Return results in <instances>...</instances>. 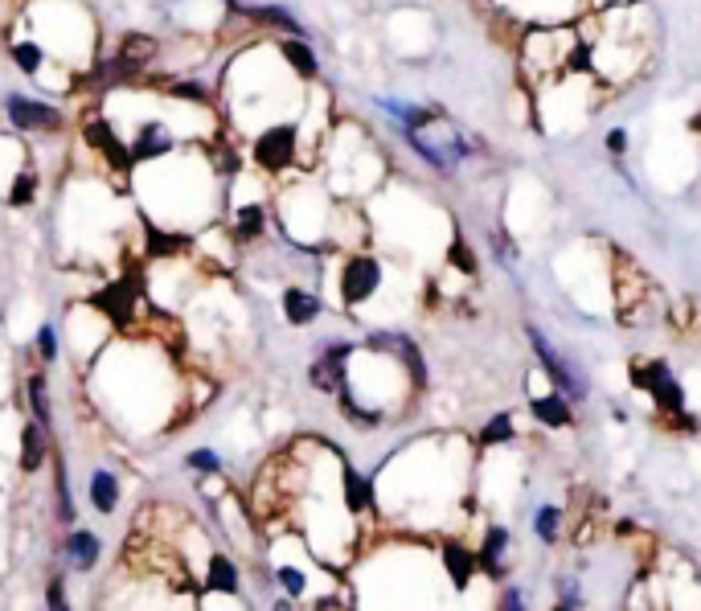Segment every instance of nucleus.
<instances>
[{
	"mask_svg": "<svg viewBox=\"0 0 701 611\" xmlns=\"http://www.w3.org/2000/svg\"><path fill=\"white\" fill-rule=\"evenodd\" d=\"M250 157L267 177L287 173L299 157V127L296 124H271L250 140Z\"/></svg>",
	"mask_w": 701,
	"mask_h": 611,
	"instance_id": "f257e3e1",
	"label": "nucleus"
},
{
	"mask_svg": "<svg viewBox=\"0 0 701 611\" xmlns=\"http://www.w3.org/2000/svg\"><path fill=\"white\" fill-rule=\"evenodd\" d=\"M377 287H382V263L374 254H349L341 267V280H337L344 308H361L365 299L377 296Z\"/></svg>",
	"mask_w": 701,
	"mask_h": 611,
	"instance_id": "f03ea898",
	"label": "nucleus"
},
{
	"mask_svg": "<svg viewBox=\"0 0 701 611\" xmlns=\"http://www.w3.org/2000/svg\"><path fill=\"white\" fill-rule=\"evenodd\" d=\"M4 115L16 132H63L66 115L46 99H30V94H4Z\"/></svg>",
	"mask_w": 701,
	"mask_h": 611,
	"instance_id": "7ed1b4c3",
	"label": "nucleus"
},
{
	"mask_svg": "<svg viewBox=\"0 0 701 611\" xmlns=\"http://www.w3.org/2000/svg\"><path fill=\"white\" fill-rule=\"evenodd\" d=\"M530 346H533V353H538V361H542L545 377H550V382H554L570 403H583V398H587V382H583V374L570 370V365L562 361L558 349L545 341V332H538L533 325H530Z\"/></svg>",
	"mask_w": 701,
	"mask_h": 611,
	"instance_id": "20e7f679",
	"label": "nucleus"
},
{
	"mask_svg": "<svg viewBox=\"0 0 701 611\" xmlns=\"http://www.w3.org/2000/svg\"><path fill=\"white\" fill-rule=\"evenodd\" d=\"M349 358H353V346H349V341H332V346L320 349V358L308 365L312 391L341 394L344 377H349Z\"/></svg>",
	"mask_w": 701,
	"mask_h": 611,
	"instance_id": "39448f33",
	"label": "nucleus"
},
{
	"mask_svg": "<svg viewBox=\"0 0 701 611\" xmlns=\"http://www.w3.org/2000/svg\"><path fill=\"white\" fill-rule=\"evenodd\" d=\"M82 140L91 144L94 152H103L115 173H136V165H132V144L120 140L108 120H91V124L82 127Z\"/></svg>",
	"mask_w": 701,
	"mask_h": 611,
	"instance_id": "423d86ee",
	"label": "nucleus"
},
{
	"mask_svg": "<svg viewBox=\"0 0 701 611\" xmlns=\"http://www.w3.org/2000/svg\"><path fill=\"white\" fill-rule=\"evenodd\" d=\"M439 563H443V570H448V579H452L455 591H464L467 582H472V575L480 570V563H476V550L464 546L460 538H448V542L439 546Z\"/></svg>",
	"mask_w": 701,
	"mask_h": 611,
	"instance_id": "0eeeda50",
	"label": "nucleus"
},
{
	"mask_svg": "<svg viewBox=\"0 0 701 611\" xmlns=\"http://www.w3.org/2000/svg\"><path fill=\"white\" fill-rule=\"evenodd\" d=\"M177 140H172L169 124H160V120H148V124L136 132V140H132V165H148V160H160L169 157Z\"/></svg>",
	"mask_w": 701,
	"mask_h": 611,
	"instance_id": "6e6552de",
	"label": "nucleus"
},
{
	"mask_svg": "<svg viewBox=\"0 0 701 611\" xmlns=\"http://www.w3.org/2000/svg\"><path fill=\"white\" fill-rule=\"evenodd\" d=\"M320 313H325V299L316 296V292H308V287H287V292H283V320H287L292 329L316 325Z\"/></svg>",
	"mask_w": 701,
	"mask_h": 611,
	"instance_id": "1a4fd4ad",
	"label": "nucleus"
},
{
	"mask_svg": "<svg viewBox=\"0 0 701 611\" xmlns=\"http://www.w3.org/2000/svg\"><path fill=\"white\" fill-rule=\"evenodd\" d=\"M87 497H91V509L94 513H103L111 518L120 501H124V485H120V476L111 468H91V480H87Z\"/></svg>",
	"mask_w": 701,
	"mask_h": 611,
	"instance_id": "9d476101",
	"label": "nucleus"
},
{
	"mask_svg": "<svg viewBox=\"0 0 701 611\" xmlns=\"http://www.w3.org/2000/svg\"><path fill=\"white\" fill-rule=\"evenodd\" d=\"M99 554H103V542H99V533L94 530H70L66 533V542H63V558L75 570H94L99 566Z\"/></svg>",
	"mask_w": 701,
	"mask_h": 611,
	"instance_id": "9b49d317",
	"label": "nucleus"
},
{
	"mask_svg": "<svg viewBox=\"0 0 701 611\" xmlns=\"http://www.w3.org/2000/svg\"><path fill=\"white\" fill-rule=\"evenodd\" d=\"M280 58L292 66V75H296V79H304V82L320 79V58H316V49H312L304 37H292V33H287V37L280 42Z\"/></svg>",
	"mask_w": 701,
	"mask_h": 611,
	"instance_id": "f8f14e48",
	"label": "nucleus"
},
{
	"mask_svg": "<svg viewBox=\"0 0 701 611\" xmlns=\"http://www.w3.org/2000/svg\"><path fill=\"white\" fill-rule=\"evenodd\" d=\"M530 410H533V419L542 427H550V431H558V427H570L575 423V410H570V398L562 391H554V394H538L530 403Z\"/></svg>",
	"mask_w": 701,
	"mask_h": 611,
	"instance_id": "ddd939ff",
	"label": "nucleus"
},
{
	"mask_svg": "<svg viewBox=\"0 0 701 611\" xmlns=\"http://www.w3.org/2000/svg\"><path fill=\"white\" fill-rule=\"evenodd\" d=\"M341 501L349 513H370L374 509V480H365L358 468L341 464Z\"/></svg>",
	"mask_w": 701,
	"mask_h": 611,
	"instance_id": "4468645a",
	"label": "nucleus"
},
{
	"mask_svg": "<svg viewBox=\"0 0 701 611\" xmlns=\"http://www.w3.org/2000/svg\"><path fill=\"white\" fill-rule=\"evenodd\" d=\"M205 591L210 596H238L242 591V575H238L234 558H226V554L210 558V566H205Z\"/></svg>",
	"mask_w": 701,
	"mask_h": 611,
	"instance_id": "2eb2a0df",
	"label": "nucleus"
},
{
	"mask_svg": "<svg viewBox=\"0 0 701 611\" xmlns=\"http://www.w3.org/2000/svg\"><path fill=\"white\" fill-rule=\"evenodd\" d=\"M46 439L49 431L37 419H30V423L21 427V472H42V464H46Z\"/></svg>",
	"mask_w": 701,
	"mask_h": 611,
	"instance_id": "dca6fc26",
	"label": "nucleus"
},
{
	"mask_svg": "<svg viewBox=\"0 0 701 611\" xmlns=\"http://www.w3.org/2000/svg\"><path fill=\"white\" fill-rule=\"evenodd\" d=\"M242 13L255 21V25H267V30H280L283 37L292 33V37H304V25L296 21V13H287L283 4H250Z\"/></svg>",
	"mask_w": 701,
	"mask_h": 611,
	"instance_id": "f3484780",
	"label": "nucleus"
},
{
	"mask_svg": "<svg viewBox=\"0 0 701 611\" xmlns=\"http://www.w3.org/2000/svg\"><path fill=\"white\" fill-rule=\"evenodd\" d=\"M267 230V205L242 202L234 210V242H259Z\"/></svg>",
	"mask_w": 701,
	"mask_h": 611,
	"instance_id": "a211bd4d",
	"label": "nucleus"
},
{
	"mask_svg": "<svg viewBox=\"0 0 701 611\" xmlns=\"http://www.w3.org/2000/svg\"><path fill=\"white\" fill-rule=\"evenodd\" d=\"M505 550H509V530H505V525H488V530H484V542L476 546V563H480L484 575H493V579H497Z\"/></svg>",
	"mask_w": 701,
	"mask_h": 611,
	"instance_id": "6ab92c4d",
	"label": "nucleus"
},
{
	"mask_svg": "<svg viewBox=\"0 0 701 611\" xmlns=\"http://www.w3.org/2000/svg\"><path fill=\"white\" fill-rule=\"evenodd\" d=\"M25 403H30V419L54 431V403H49V386H46V374H30L25 382Z\"/></svg>",
	"mask_w": 701,
	"mask_h": 611,
	"instance_id": "aec40b11",
	"label": "nucleus"
},
{
	"mask_svg": "<svg viewBox=\"0 0 701 611\" xmlns=\"http://www.w3.org/2000/svg\"><path fill=\"white\" fill-rule=\"evenodd\" d=\"M9 58L16 63V70L21 75H42V66H46V46L42 42H33V37H16V42H9Z\"/></svg>",
	"mask_w": 701,
	"mask_h": 611,
	"instance_id": "412c9836",
	"label": "nucleus"
},
{
	"mask_svg": "<svg viewBox=\"0 0 701 611\" xmlns=\"http://www.w3.org/2000/svg\"><path fill=\"white\" fill-rule=\"evenodd\" d=\"M653 403H656V410L660 415H681L686 410V391H681V382L677 377H660L653 386Z\"/></svg>",
	"mask_w": 701,
	"mask_h": 611,
	"instance_id": "4be33fe9",
	"label": "nucleus"
},
{
	"mask_svg": "<svg viewBox=\"0 0 701 611\" xmlns=\"http://www.w3.org/2000/svg\"><path fill=\"white\" fill-rule=\"evenodd\" d=\"M33 197H37V169H33V165H21L13 173V185H9V205H13V210H25V205H33Z\"/></svg>",
	"mask_w": 701,
	"mask_h": 611,
	"instance_id": "5701e85b",
	"label": "nucleus"
},
{
	"mask_svg": "<svg viewBox=\"0 0 701 611\" xmlns=\"http://www.w3.org/2000/svg\"><path fill=\"white\" fill-rule=\"evenodd\" d=\"M533 533L542 538L545 546H554L562 538V509L558 505H538V513H533Z\"/></svg>",
	"mask_w": 701,
	"mask_h": 611,
	"instance_id": "b1692460",
	"label": "nucleus"
},
{
	"mask_svg": "<svg viewBox=\"0 0 701 611\" xmlns=\"http://www.w3.org/2000/svg\"><path fill=\"white\" fill-rule=\"evenodd\" d=\"M54 497H58V518H63L66 525H75V493H70L66 460H58V468H54Z\"/></svg>",
	"mask_w": 701,
	"mask_h": 611,
	"instance_id": "393cba45",
	"label": "nucleus"
},
{
	"mask_svg": "<svg viewBox=\"0 0 701 611\" xmlns=\"http://www.w3.org/2000/svg\"><path fill=\"white\" fill-rule=\"evenodd\" d=\"M672 370L665 365V361H632V374H627V382L636 386V391H648L653 394V386L660 382V377H669Z\"/></svg>",
	"mask_w": 701,
	"mask_h": 611,
	"instance_id": "a878e982",
	"label": "nucleus"
},
{
	"mask_svg": "<svg viewBox=\"0 0 701 611\" xmlns=\"http://www.w3.org/2000/svg\"><path fill=\"white\" fill-rule=\"evenodd\" d=\"M517 435V427H513V415L509 410H500V415H493L488 423L480 427V443L484 448H497V443H509V439Z\"/></svg>",
	"mask_w": 701,
	"mask_h": 611,
	"instance_id": "bb28decb",
	"label": "nucleus"
},
{
	"mask_svg": "<svg viewBox=\"0 0 701 611\" xmlns=\"http://www.w3.org/2000/svg\"><path fill=\"white\" fill-rule=\"evenodd\" d=\"M275 582L283 587V596H287V599H299L304 591H308V575H304L299 566H292V563L275 566Z\"/></svg>",
	"mask_w": 701,
	"mask_h": 611,
	"instance_id": "cd10ccee",
	"label": "nucleus"
},
{
	"mask_svg": "<svg viewBox=\"0 0 701 611\" xmlns=\"http://www.w3.org/2000/svg\"><path fill=\"white\" fill-rule=\"evenodd\" d=\"M33 349H37V358L46 361V365H54V361L63 358V337H58V329H54V325H42L37 337H33Z\"/></svg>",
	"mask_w": 701,
	"mask_h": 611,
	"instance_id": "c85d7f7f",
	"label": "nucleus"
},
{
	"mask_svg": "<svg viewBox=\"0 0 701 611\" xmlns=\"http://www.w3.org/2000/svg\"><path fill=\"white\" fill-rule=\"evenodd\" d=\"M185 468L197 472V476H218V472H222V455L210 452V448H197V452L185 455Z\"/></svg>",
	"mask_w": 701,
	"mask_h": 611,
	"instance_id": "c756f323",
	"label": "nucleus"
},
{
	"mask_svg": "<svg viewBox=\"0 0 701 611\" xmlns=\"http://www.w3.org/2000/svg\"><path fill=\"white\" fill-rule=\"evenodd\" d=\"M169 94H177V99H189V103H210V91H205L202 82L197 79H181V82H172L169 87Z\"/></svg>",
	"mask_w": 701,
	"mask_h": 611,
	"instance_id": "7c9ffc66",
	"label": "nucleus"
},
{
	"mask_svg": "<svg viewBox=\"0 0 701 611\" xmlns=\"http://www.w3.org/2000/svg\"><path fill=\"white\" fill-rule=\"evenodd\" d=\"M448 263L460 267V275H472V271H476V254L467 251L464 238H455V242H452V251H448Z\"/></svg>",
	"mask_w": 701,
	"mask_h": 611,
	"instance_id": "2f4dec72",
	"label": "nucleus"
},
{
	"mask_svg": "<svg viewBox=\"0 0 701 611\" xmlns=\"http://www.w3.org/2000/svg\"><path fill=\"white\" fill-rule=\"evenodd\" d=\"M46 608H49V611H66V608H70V599H66V582H63V579H54V582L46 587Z\"/></svg>",
	"mask_w": 701,
	"mask_h": 611,
	"instance_id": "473e14b6",
	"label": "nucleus"
},
{
	"mask_svg": "<svg viewBox=\"0 0 701 611\" xmlns=\"http://www.w3.org/2000/svg\"><path fill=\"white\" fill-rule=\"evenodd\" d=\"M583 603V591H578L575 579H562L558 582V608H578Z\"/></svg>",
	"mask_w": 701,
	"mask_h": 611,
	"instance_id": "72a5a7b5",
	"label": "nucleus"
},
{
	"mask_svg": "<svg viewBox=\"0 0 701 611\" xmlns=\"http://www.w3.org/2000/svg\"><path fill=\"white\" fill-rule=\"evenodd\" d=\"M608 152L611 157H623V152H627V132H623V127H611L608 132Z\"/></svg>",
	"mask_w": 701,
	"mask_h": 611,
	"instance_id": "f704fd0d",
	"label": "nucleus"
},
{
	"mask_svg": "<svg viewBox=\"0 0 701 611\" xmlns=\"http://www.w3.org/2000/svg\"><path fill=\"white\" fill-rule=\"evenodd\" d=\"M500 608L521 611V608H525V596H521V591H517V587H509V591H505V596H500Z\"/></svg>",
	"mask_w": 701,
	"mask_h": 611,
	"instance_id": "c9c22d12",
	"label": "nucleus"
},
{
	"mask_svg": "<svg viewBox=\"0 0 701 611\" xmlns=\"http://www.w3.org/2000/svg\"><path fill=\"white\" fill-rule=\"evenodd\" d=\"M222 4H226L230 13H242V4H238V0H222Z\"/></svg>",
	"mask_w": 701,
	"mask_h": 611,
	"instance_id": "e433bc0d",
	"label": "nucleus"
}]
</instances>
